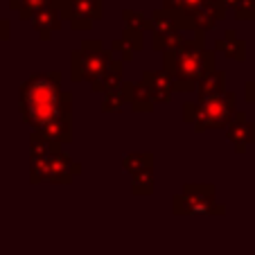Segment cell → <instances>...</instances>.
<instances>
[{
  "instance_id": "obj_22",
  "label": "cell",
  "mask_w": 255,
  "mask_h": 255,
  "mask_svg": "<svg viewBox=\"0 0 255 255\" xmlns=\"http://www.w3.org/2000/svg\"><path fill=\"white\" fill-rule=\"evenodd\" d=\"M50 0H9V7L20 16V18L29 20L39 9H43Z\"/></svg>"
},
{
  "instance_id": "obj_2",
  "label": "cell",
  "mask_w": 255,
  "mask_h": 255,
  "mask_svg": "<svg viewBox=\"0 0 255 255\" xmlns=\"http://www.w3.org/2000/svg\"><path fill=\"white\" fill-rule=\"evenodd\" d=\"M217 68V52L206 50L203 32L192 34L188 43L163 52V70L172 77L174 93H194L197 82Z\"/></svg>"
},
{
  "instance_id": "obj_25",
  "label": "cell",
  "mask_w": 255,
  "mask_h": 255,
  "mask_svg": "<svg viewBox=\"0 0 255 255\" xmlns=\"http://www.w3.org/2000/svg\"><path fill=\"white\" fill-rule=\"evenodd\" d=\"M111 54L113 57H118L120 61H125V63L133 61V48H131L129 43H125L122 39H118V41H113L111 43Z\"/></svg>"
},
{
  "instance_id": "obj_20",
  "label": "cell",
  "mask_w": 255,
  "mask_h": 255,
  "mask_svg": "<svg viewBox=\"0 0 255 255\" xmlns=\"http://www.w3.org/2000/svg\"><path fill=\"white\" fill-rule=\"evenodd\" d=\"M154 167H147L131 176V192L135 197H149L154 194Z\"/></svg>"
},
{
  "instance_id": "obj_7",
  "label": "cell",
  "mask_w": 255,
  "mask_h": 255,
  "mask_svg": "<svg viewBox=\"0 0 255 255\" xmlns=\"http://www.w3.org/2000/svg\"><path fill=\"white\" fill-rule=\"evenodd\" d=\"M226 2L224 0H208L203 2L201 7L192 11L188 16V23H190V32L197 34V32H203L206 34L208 29H212L217 25V20H222L224 14H226Z\"/></svg>"
},
{
  "instance_id": "obj_15",
  "label": "cell",
  "mask_w": 255,
  "mask_h": 255,
  "mask_svg": "<svg viewBox=\"0 0 255 255\" xmlns=\"http://www.w3.org/2000/svg\"><path fill=\"white\" fill-rule=\"evenodd\" d=\"M36 131H39L41 135H45V138L59 142V144H68L72 140V116L57 118V120L48 122V125H43Z\"/></svg>"
},
{
  "instance_id": "obj_21",
  "label": "cell",
  "mask_w": 255,
  "mask_h": 255,
  "mask_svg": "<svg viewBox=\"0 0 255 255\" xmlns=\"http://www.w3.org/2000/svg\"><path fill=\"white\" fill-rule=\"evenodd\" d=\"M147 167H154V154L151 151H147V154H127L122 158V169L127 174H131V176Z\"/></svg>"
},
{
  "instance_id": "obj_11",
  "label": "cell",
  "mask_w": 255,
  "mask_h": 255,
  "mask_svg": "<svg viewBox=\"0 0 255 255\" xmlns=\"http://www.w3.org/2000/svg\"><path fill=\"white\" fill-rule=\"evenodd\" d=\"M142 82L149 88L154 104H167V102L172 100V93H174L172 77H169L165 70H144Z\"/></svg>"
},
{
  "instance_id": "obj_10",
  "label": "cell",
  "mask_w": 255,
  "mask_h": 255,
  "mask_svg": "<svg viewBox=\"0 0 255 255\" xmlns=\"http://www.w3.org/2000/svg\"><path fill=\"white\" fill-rule=\"evenodd\" d=\"M29 20H32V27L39 32L41 39H43V41H50V39H52V34L61 29L63 16H61V11H59L57 2H54V0H50V2L43 7V9H39Z\"/></svg>"
},
{
  "instance_id": "obj_12",
  "label": "cell",
  "mask_w": 255,
  "mask_h": 255,
  "mask_svg": "<svg viewBox=\"0 0 255 255\" xmlns=\"http://www.w3.org/2000/svg\"><path fill=\"white\" fill-rule=\"evenodd\" d=\"M135 82H125L122 79L116 88L104 93V102H102V111L104 113H120L127 104L131 102V93H133Z\"/></svg>"
},
{
  "instance_id": "obj_4",
  "label": "cell",
  "mask_w": 255,
  "mask_h": 255,
  "mask_svg": "<svg viewBox=\"0 0 255 255\" xmlns=\"http://www.w3.org/2000/svg\"><path fill=\"white\" fill-rule=\"evenodd\" d=\"M113 54L111 50H104L102 41H91L86 39L79 50H72L70 54V79L75 84L79 82H97L102 77V72L106 70V66L111 63Z\"/></svg>"
},
{
  "instance_id": "obj_26",
  "label": "cell",
  "mask_w": 255,
  "mask_h": 255,
  "mask_svg": "<svg viewBox=\"0 0 255 255\" xmlns=\"http://www.w3.org/2000/svg\"><path fill=\"white\" fill-rule=\"evenodd\" d=\"M142 36H144V34L133 32V29H127V27H125V32H122V41H125V43H129L131 48H133V52H138V50L144 48Z\"/></svg>"
},
{
  "instance_id": "obj_13",
  "label": "cell",
  "mask_w": 255,
  "mask_h": 255,
  "mask_svg": "<svg viewBox=\"0 0 255 255\" xmlns=\"http://www.w3.org/2000/svg\"><path fill=\"white\" fill-rule=\"evenodd\" d=\"M215 52L224 54L226 59H233V61H246V43L237 36L235 29H226L222 39L215 41Z\"/></svg>"
},
{
  "instance_id": "obj_16",
  "label": "cell",
  "mask_w": 255,
  "mask_h": 255,
  "mask_svg": "<svg viewBox=\"0 0 255 255\" xmlns=\"http://www.w3.org/2000/svg\"><path fill=\"white\" fill-rule=\"evenodd\" d=\"M122 75H125V61H120V59H111V63L106 66V70L102 72V77L97 79V82H93V91L95 93H106L111 91V88H116L118 84L122 82Z\"/></svg>"
},
{
  "instance_id": "obj_27",
  "label": "cell",
  "mask_w": 255,
  "mask_h": 255,
  "mask_svg": "<svg viewBox=\"0 0 255 255\" xmlns=\"http://www.w3.org/2000/svg\"><path fill=\"white\" fill-rule=\"evenodd\" d=\"M244 100L249 102V104L255 106V82H253V79L244 84Z\"/></svg>"
},
{
  "instance_id": "obj_5",
  "label": "cell",
  "mask_w": 255,
  "mask_h": 255,
  "mask_svg": "<svg viewBox=\"0 0 255 255\" xmlns=\"http://www.w3.org/2000/svg\"><path fill=\"white\" fill-rule=\"evenodd\" d=\"M172 212L176 217H199V215H226V206L217 201L215 185L190 183L172 197Z\"/></svg>"
},
{
  "instance_id": "obj_24",
  "label": "cell",
  "mask_w": 255,
  "mask_h": 255,
  "mask_svg": "<svg viewBox=\"0 0 255 255\" xmlns=\"http://www.w3.org/2000/svg\"><path fill=\"white\" fill-rule=\"evenodd\" d=\"M224 2H226V7H233V11L240 20L255 18V0H224Z\"/></svg>"
},
{
  "instance_id": "obj_6",
  "label": "cell",
  "mask_w": 255,
  "mask_h": 255,
  "mask_svg": "<svg viewBox=\"0 0 255 255\" xmlns=\"http://www.w3.org/2000/svg\"><path fill=\"white\" fill-rule=\"evenodd\" d=\"M63 20H70V27L77 32H86L95 20L104 14V0H54Z\"/></svg>"
},
{
  "instance_id": "obj_8",
  "label": "cell",
  "mask_w": 255,
  "mask_h": 255,
  "mask_svg": "<svg viewBox=\"0 0 255 255\" xmlns=\"http://www.w3.org/2000/svg\"><path fill=\"white\" fill-rule=\"evenodd\" d=\"M82 174L79 163L70 158L63 151H54L48 160V174H45V183H54V185H70L72 178Z\"/></svg>"
},
{
  "instance_id": "obj_19",
  "label": "cell",
  "mask_w": 255,
  "mask_h": 255,
  "mask_svg": "<svg viewBox=\"0 0 255 255\" xmlns=\"http://www.w3.org/2000/svg\"><path fill=\"white\" fill-rule=\"evenodd\" d=\"M131 111L133 113H151L154 111V100H151V93L149 88H147V84L140 79V82L133 84V93H131Z\"/></svg>"
},
{
  "instance_id": "obj_14",
  "label": "cell",
  "mask_w": 255,
  "mask_h": 255,
  "mask_svg": "<svg viewBox=\"0 0 255 255\" xmlns=\"http://www.w3.org/2000/svg\"><path fill=\"white\" fill-rule=\"evenodd\" d=\"M203 2H208V0H163V9L172 11V14L176 16L178 27L183 29V32H190L188 16L192 14L197 7H201Z\"/></svg>"
},
{
  "instance_id": "obj_23",
  "label": "cell",
  "mask_w": 255,
  "mask_h": 255,
  "mask_svg": "<svg viewBox=\"0 0 255 255\" xmlns=\"http://www.w3.org/2000/svg\"><path fill=\"white\" fill-rule=\"evenodd\" d=\"M122 20H125L127 29H133V32H140V34H144L147 29H151L149 18H147L144 14H140V11H135V9H125L122 11Z\"/></svg>"
},
{
  "instance_id": "obj_28",
  "label": "cell",
  "mask_w": 255,
  "mask_h": 255,
  "mask_svg": "<svg viewBox=\"0 0 255 255\" xmlns=\"http://www.w3.org/2000/svg\"><path fill=\"white\" fill-rule=\"evenodd\" d=\"M9 36H11V25H9V20L0 16V41H7Z\"/></svg>"
},
{
  "instance_id": "obj_9",
  "label": "cell",
  "mask_w": 255,
  "mask_h": 255,
  "mask_svg": "<svg viewBox=\"0 0 255 255\" xmlns=\"http://www.w3.org/2000/svg\"><path fill=\"white\" fill-rule=\"evenodd\" d=\"M226 138H228V142L235 147L237 154H244L246 147L255 142V122L246 120V113L235 111L233 120L228 122V127H226Z\"/></svg>"
},
{
  "instance_id": "obj_18",
  "label": "cell",
  "mask_w": 255,
  "mask_h": 255,
  "mask_svg": "<svg viewBox=\"0 0 255 255\" xmlns=\"http://www.w3.org/2000/svg\"><path fill=\"white\" fill-rule=\"evenodd\" d=\"M222 91H226V72L217 70V68L210 70L208 75H203L197 82V88H194L199 100H203L208 95H215V93H222Z\"/></svg>"
},
{
  "instance_id": "obj_3",
  "label": "cell",
  "mask_w": 255,
  "mask_h": 255,
  "mask_svg": "<svg viewBox=\"0 0 255 255\" xmlns=\"http://www.w3.org/2000/svg\"><path fill=\"white\" fill-rule=\"evenodd\" d=\"M233 116H235V93L231 91H222L199 102H185L183 104V120L192 125L197 133L226 129Z\"/></svg>"
},
{
  "instance_id": "obj_1",
  "label": "cell",
  "mask_w": 255,
  "mask_h": 255,
  "mask_svg": "<svg viewBox=\"0 0 255 255\" xmlns=\"http://www.w3.org/2000/svg\"><path fill=\"white\" fill-rule=\"evenodd\" d=\"M20 118L34 131L57 118L72 116V95L61 91V72L32 75L20 84L18 91Z\"/></svg>"
},
{
  "instance_id": "obj_17",
  "label": "cell",
  "mask_w": 255,
  "mask_h": 255,
  "mask_svg": "<svg viewBox=\"0 0 255 255\" xmlns=\"http://www.w3.org/2000/svg\"><path fill=\"white\" fill-rule=\"evenodd\" d=\"M149 23H151V36H169L174 32H183L178 27L176 23V16L167 9H154L149 16Z\"/></svg>"
}]
</instances>
